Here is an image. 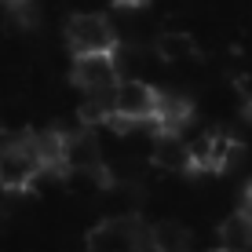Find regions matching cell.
Masks as SVG:
<instances>
[{
    "label": "cell",
    "instance_id": "14",
    "mask_svg": "<svg viewBox=\"0 0 252 252\" xmlns=\"http://www.w3.org/2000/svg\"><path fill=\"white\" fill-rule=\"evenodd\" d=\"M114 4H117V7H128V11H132V7H143L146 0H114Z\"/></svg>",
    "mask_w": 252,
    "mask_h": 252
},
{
    "label": "cell",
    "instance_id": "5",
    "mask_svg": "<svg viewBox=\"0 0 252 252\" xmlns=\"http://www.w3.org/2000/svg\"><path fill=\"white\" fill-rule=\"evenodd\" d=\"M66 40L69 48L81 51H117V30L106 15H73L66 26Z\"/></svg>",
    "mask_w": 252,
    "mask_h": 252
},
{
    "label": "cell",
    "instance_id": "10",
    "mask_svg": "<svg viewBox=\"0 0 252 252\" xmlns=\"http://www.w3.org/2000/svg\"><path fill=\"white\" fill-rule=\"evenodd\" d=\"M187 121H190V102L176 92H161L158 114H154V128L158 132H179Z\"/></svg>",
    "mask_w": 252,
    "mask_h": 252
},
{
    "label": "cell",
    "instance_id": "17",
    "mask_svg": "<svg viewBox=\"0 0 252 252\" xmlns=\"http://www.w3.org/2000/svg\"><path fill=\"white\" fill-rule=\"evenodd\" d=\"M223 252H227V249H223Z\"/></svg>",
    "mask_w": 252,
    "mask_h": 252
},
{
    "label": "cell",
    "instance_id": "12",
    "mask_svg": "<svg viewBox=\"0 0 252 252\" xmlns=\"http://www.w3.org/2000/svg\"><path fill=\"white\" fill-rule=\"evenodd\" d=\"M154 249L158 252H190V230L179 223H161L154 227Z\"/></svg>",
    "mask_w": 252,
    "mask_h": 252
},
{
    "label": "cell",
    "instance_id": "11",
    "mask_svg": "<svg viewBox=\"0 0 252 252\" xmlns=\"http://www.w3.org/2000/svg\"><path fill=\"white\" fill-rule=\"evenodd\" d=\"M158 55L164 59V63H172V66H179V63H190V59H197V44H194V37L183 30H168V33H161L158 37Z\"/></svg>",
    "mask_w": 252,
    "mask_h": 252
},
{
    "label": "cell",
    "instance_id": "4",
    "mask_svg": "<svg viewBox=\"0 0 252 252\" xmlns=\"http://www.w3.org/2000/svg\"><path fill=\"white\" fill-rule=\"evenodd\" d=\"M117 81V51H81L73 59V84L81 92H114Z\"/></svg>",
    "mask_w": 252,
    "mask_h": 252
},
{
    "label": "cell",
    "instance_id": "13",
    "mask_svg": "<svg viewBox=\"0 0 252 252\" xmlns=\"http://www.w3.org/2000/svg\"><path fill=\"white\" fill-rule=\"evenodd\" d=\"M234 92H238L241 106L252 114V69H249V73H238V77H234Z\"/></svg>",
    "mask_w": 252,
    "mask_h": 252
},
{
    "label": "cell",
    "instance_id": "6",
    "mask_svg": "<svg viewBox=\"0 0 252 252\" xmlns=\"http://www.w3.org/2000/svg\"><path fill=\"white\" fill-rule=\"evenodd\" d=\"M238 154H241V143L227 132H205L190 139V158H194L197 172H227Z\"/></svg>",
    "mask_w": 252,
    "mask_h": 252
},
{
    "label": "cell",
    "instance_id": "3",
    "mask_svg": "<svg viewBox=\"0 0 252 252\" xmlns=\"http://www.w3.org/2000/svg\"><path fill=\"white\" fill-rule=\"evenodd\" d=\"M150 249L154 234H146L135 220H106L88 234V252H150Z\"/></svg>",
    "mask_w": 252,
    "mask_h": 252
},
{
    "label": "cell",
    "instance_id": "15",
    "mask_svg": "<svg viewBox=\"0 0 252 252\" xmlns=\"http://www.w3.org/2000/svg\"><path fill=\"white\" fill-rule=\"evenodd\" d=\"M245 205L252 208V183H249V190H245Z\"/></svg>",
    "mask_w": 252,
    "mask_h": 252
},
{
    "label": "cell",
    "instance_id": "9",
    "mask_svg": "<svg viewBox=\"0 0 252 252\" xmlns=\"http://www.w3.org/2000/svg\"><path fill=\"white\" fill-rule=\"evenodd\" d=\"M220 245L227 252H252V208L230 212L220 227Z\"/></svg>",
    "mask_w": 252,
    "mask_h": 252
},
{
    "label": "cell",
    "instance_id": "7",
    "mask_svg": "<svg viewBox=\"0 0 252 252\" xmlns=\"http://www.w3.org/2000/svg\"><path fill=\"white\" fill-rule=\"evenodd\" d=\"M63 172H102V150L92 132H63Z\"/></svg>",
    "mask_w": 252,
    "mask_h": 252
},
{
    "label": "cell",
    "instance_id": "8",
    "mask_svg": "<svg viewBox=\"0 0 252 252\" xmlns=\"http://www.w3.org/2000/svg\"><path fill=\"white\" fill-rule=\"evenodd\" d=\"M154 164L164 172H190L194 168L190 143H183L179 132H158L154 135Z\"/></svg>",
    "mask_w": 252,
    "mask_h": 252
},
{
    "label": "cell",
    "instance_id": "2",
    "mask_svg": "<svg viewBox=\"0 0 252 252\" xmlns=\"http://www.w3.org/2000/svg\"><path fill=\"white\" fill-rule=\"evenodd\" d=\"M161 92L146 81H117L114 88V125L117 128H132V125H154Z\"/></svg>",
    "mask_w": 252,
    "mask_h": 252
},
{
    "label": "cell",
    "instance_id": "1",
    "mask_svg": "<svg viewBox=\"0 0 252 252\" xmlns=\"http://www.w3.org/2000/svg\"><path fill=\"white\" fill-rule=\"evenodd\" d=\"M40 172H48V164L40 158L33 135L0 146V187L4 190H30Z\"/></svg>",
    "mask_w": 252,
    "mask_h": 252
},
{
    "label": "cell",
    "instance_id": "16",
    "mask_svg": "<svg viewBox=\"0 0 252 252\" xmlns=\"http://www.w3.org/2000/svg\"><path fill=\"white\" fill-rule=\"evenodd\" d=\"M0 4H22V0H0Z\"/></svg>",
    "mask_w": 252,
    "mask_h": 252
}]
</instances>
